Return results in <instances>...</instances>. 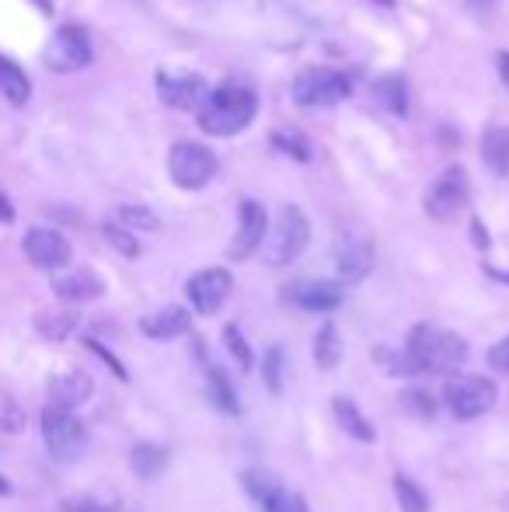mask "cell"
I'll return each mask as SVG.
<instances>
[{"instance_id":"cell-1","label":"cell","mask_w":509,"mask_h":512,"mask_svg":"<svg viewBox=\"0 0 509 512\" xmlns=\"http://www.w3.org/2000/svg\"><path fill=\"white\" fill-rule=\"evenodd\" d=\"M464 359H468V342L461 335L422 324L408 338L405 356L391 363V373H454L464 366Z\"/></svg>"},{"instance_id":"cell-2","label":"cell","mask_w":509,"mask_h":512,"mask_svg":"<svg viewBox=\"0 0 509 512\" xmlns=\"http://www.w3.org/2000/svg\"><path fill=\"white\" fill-rule=\"evenodd\" d=\"M258 98L245 84H224V88L210 91L203 112H199V126L210 136H234L255 119Z\"/></svg>"},{"instance_id":"cell-3","label":"cell","mask_w":509,"mask_h":512,"mask_svg":"<svg viewBox=\"0 0 509 512\" xmlns=\"http://www.w3.org/2000/svg\"><path fill=\"white\" fill-rule=\"evenodd\" d=\"M307 237H311V223H307L304 209L300 206H283L272 223V230L262 241V255L269 265H290L300 258V251L307 248Z\"/></svg>"},{"instance_id":"cell-4","label":"cell","mask_w":509,"mask_h":512,"mask_svg":"<svg viewBox=\"0 0 509 512\" xmlns=\"http://www.w3.org/2000/svg\"><path fill=\"white\" fill-rule=\"evenodd\" d=\"M42 439H46V450L53 460H77L88 446V425L74 415V411H63L46 405L42 408Z\"/></svg>"},{"instance_id":"cell-5","label":"cell","mask_w":509,"mask_h":512,"mask_svg":"<svg viewBox=\"0 0 509 512\" xmlns=\"http://www.w3.org/2000/svg\"><path fill=\"white\" fill-rule=\"evenodd\" d=\"M349 95H353V81L332 67H311L293 81V102L300 108H328L346 102Z\"/></svg>"},{"instance_id":"cell-6","label":"cell","mask_w":509,"mask_h":512,"mask_svg":"<svg viewBox=\"0 0 509 512\" xmlns=\"http://www.w3.org/2000/svg\"><path fill=\"white\" fill-rule=\"evenodd\" d=\"M168 171H171V182L178 185V189H203V185L213 182V175H217V154H213L210 147H203V143H175L168 154Z\"/></svg>"},{"instance_id":"cell-7","label":"cell","mask_w":509,"mask_h":512,"mask_svg":"<svg viewBox=\"0 0 509 512\" xmlns=\"http://www.w3.org/2000/svg\"><path fill=\"white\" fill-rule=\"evenodd\" d=\"M496 384L489 377H471V373H457L443 387V401L457 418H478L496 405Z\"/></svg>"},{"instance_id":"cell-8","label":"cell","mask_w":509,"mask_h":512,"mask_svg":"<svg viewBox=\"0 0 509 512\" xmlns=\"http://www.w3.org/2000/svg\"><path fill=\"white\" fill-rule=\"evenodd\" d=\"M95 56L91 49V35L84 32L81 25H63L56 28V35L49 39L46 46V67L56 70V74H74V70H84Z\"/></svg>"},{"instance_id":"cell-9","label":"cell","mask_w":509,"mask_h":512,"mask_svg":"<svg viewBox=\"0 0 509 512\" xmlns=\"http://www.w3.org/2000/svg\"><path fill=\"white\" fill-rule=\"evenodd\" d=\"M471 199V182H468V171L464 168H447L433 185L426 189V213L433 220L447 223L468 206Z\"/></svg>"},{"instance_id":"cell-10","label":"cell","mask_w":509,"mask_h":512,"mask_svg":"<svg viewBox=\"0 0 509 512\" xmlns=\"http://www.w3.org/2000/svg\"><path fill=\"white\" fill-rule=\"evenodd\" d=\"M157 95L168 108H178V112H203L206 98H210V84L206 77L192 74V70H161L157 74Z\"/></svg>"},{"instance_id":"cell-11","label":"cell","mask_w":509,"mask_h":512,"mask_svg":"<svg viewBox=\"0 0 509 512\" xmlns=\"http://www.w3.org/2000/svg\"><path fill=\"white\" fill-rule=\"evenodd\" d=\"M265 234H269V216H265L262 203L245 199V203H241V213H238V234H234L227 255H231L234 262H245V258H252L255 251L262 248Z\"/></svg>"},{"instance_id":"cell-12","label":"cell","mask_w":509,"mask_h":512,"mask_svg":"<svg viewBox=\"0 0 509 512\" xmlns=\"http://www.w3.org/2000/svg\"><path fill=\"white\" fill-rule=\"evenodd\" d=\"M231 290H234V279L227 269H203L185 286V293H189L192 307H196L199 314H217V310L227 304Z\"/></svg>"},{"instance_id":"cell-13","label":"cell","mask_w":509,"mask_h":512,"mask_svg":"<svg viewBox=\"0 0 509 512\" xmlns=\"http://www.w3.org/2000/svg\"><path fill=\"white\" fill-rule=\"evenodd\" d=\"M21 244H25L28 262L39 265V269H63V265L70 262L67 237H63L60 230H53V227H32Z\"/></svg>"},{"instance_id":"cell-14","label":"cell","mask_w":509,"mask_h":512,"mask_svg":"<svg viewBox=\"0 0 509 512\" xmlns=\"http://www.w3.org/2000/svg\"><path fill=\"white\" fill-rule=\"evenodd\" d=\"M335 269H339L342 283L367 279L370 269H374V248H370V241H363V237H342L335 244Z\"/></svg>"},{"instance_id":"cell-15","label":"cell","mask_w":509,"mask_h":512,"mask_svg":"<svg viewBox=\"0 0 509 512\" xmlns=\"http://www.w3.org/2000/svg\"><path fill=\"white\" fill-rule=\"evenodd\" d=\"M286 300L304 310H335L342 304V286L328 283V279H300L286 290Z\"/></svg>"},{"instance_id":"cell-16","label":"cell","mask_w":509,"mask_h":512,"mask_svg":"<svg viewBox=\"0 0 509 512\" xmlns=\"http://www.w3.org/2000/svg\"><path fill=\"white\" fill-rule=\"evenodd\" d=\"M91 394H95V380H91L88 373H81V370L60 373V377L49 380V405H53V408L74 411V408H81Z\"/></svg>"},{"instance_id":"cell-17","label":"cell","mask_w":509,"mask_h":512,"mask_svg":"<svg viewBox=\"0 0 509 512\" xmlns=\"http://www.w3.org/2000/svg\"><path fill=\"white\" fill-rule=\"evenodd\" d=\"M53 290H56V297L67 300V304H88V300L102 297L105 283L91 269H74V272H63V276H56Z\"/></svg>"},{"instance_id":"cell-18","label":"cell","mask_w":509,"mask_h":512,"mask_svg":"<svg viewBox=\"0 0 509 512\" xmlns=\"http://www.w3.org/2000/svg\"><path fill=\"white\" fill-rule=\"evenodd\" d=\"M192 328V314L185 307H161L150 317L140 321V331L147 338H157V342H168V338H178Z\"/></svg>"},{"instance_id":"cell-19","label":"cell","mask_w":509,"mask_h":512,"mask_svg":"<svg viewBox=\"0 0 509 512\" xmlns=\"http://www.w3.org/2000/svg\"><path fill=\"white\" fill-rule=\"evenodd\" d=\"M482 161L492 175L499 178L509 175V126H492L482 136Z\"/></svg>"},{"instance_id":"cell-20","label":"cell","mask_w":509,"mask_h":512,"mask_svg":"<svg viewBox=\"0 0 509 512\" xmlns=\"http://www.w3.org/2000/svg\"><path fill=\"white\" fill-rule=\"evenodd\" d=\"M335 418H339V425L349 432L353 439H360V443H374L377 439V432H374V425H370V418L363 415L360 408H356V401H349V398H335Z\"/></svg>"},{"instance_id":"cell-21","label":"cell","mask_w":509,"mask_h":512,"mask_svg":"<svg viewBox=\"0 0 509 512\" xmlns=\"http://www.w3.org/2000/svg\"><path fill=\"white\" fill-rule=\"evenodd\" d=\"M0 91H4V98L14 108H21L28 98H32V84H28L25 70H21L14 60H7V56H0Z\"/></svg>"},{"instance_id":"cell-22","label":"cell","mask_w":509,"mask_h":512,"mask_svg":"<svg viewBox=\"0 0 509 512\" xmlns=\"http://www.w3.org/2000/svg\"><path fill=\"white\" fill-rule=\"evenodd\" d=\"M342 359V338H339V328L332 321L321 324V331L314 335V363L318 370H335Z\"/></svg>"},{"instance_id":"cell-23","label":"cell","mask_w":509,"mask_h":512,"mask_svg":"<svg viewBox=\"0 0 509 512\" xmlns=\"http://www.w3.org/2000/svg\"><path fill=\"white\" fill-rule=\"evenodd\" d=\"M77 321H81V317H77L74 310H42V314L35 317V328H39V335L49 338V342H63V338L77 328Z\"/></svg>"},{"instance_id":"cell-24","label":"cell","mask_w":509,"mask_h":512,"mask_svg":"<svg viewBox=\"0 0 509 512\" xmlns=\"http://www.w3.org/2000/svg\"><path fill=\"white\" fill-rule=\"evenodd\" d=\"M129 467H133V474L136 478H143V481H154L157 474L168 467V453L161 450V446H136L133 453H129Z\"/></svg>"},{"instance_id":"cell-25","label":"cell","mask_w":509,"mask_h":512,"mask_svg":"<svg viewBox=\"0 0 509 512\" xmlns=\"http://www.w3.org/2000/svg\"><path fill=\"white\" fill-rule=\"evenodd\" d=\"M374 98L381 102L384 108H391V112L405 115L408 112V91H405V81L394 74L381 77V81L374 84Z\"/></svg>"},{"instance_id":"cell-26","label":"cell","mask_w":509,"mask_h":512,"mask_svg":"<svg viewBox=\"0 0 509 512\" xmlns=\"http://www.w3.org/2000/svg\"><path fill=\"white\" fill-rule=\"evenodd\" d=\"M206 387H210V398L217 401V408L238 411V394H234L231 380H227V373L220 370V366H210V370H206Z\"/></svg>"},{"instance_id":"cell-27","label":"cell","mask_w":509,"mask_h":512,"mask_svg":"<svg viewBox=\"0 0 509 512\" xmlns=\"http://www.w3.org/2000/svg\"><path fill=\"white\" fill-rule=\"evenodd\" d=\"M394 499H398V506L405 512H429L426 492H422L412 478H405V474H398V478H394Z\"/></svg>"},{"instance_id":"cell-28","label":"cell","mask_w":509,"mask_h":512,"mask_svg":"<svg viewBox=\"0 0 509 512\" xmlns=\"http://www.w3.org/2000/svg\"><path fill=\"white\" fill-rule=\"evenodd\" d=\"M25 425H28L25 408H21L11 394H0V432L18 436V432H25Z\"/></svg>"},{"instance_id":"cell-29","label":"cell","mask_w":509,"mask_h":512,"mask_svg":"<svg viewBox=\"0 0 509 512\" xmlns=\"http://www.w3.org/2000/svg\"><path fill=\"white\" fill-rule=\"evenodd\" d=\"M262 377H265V384H269L272 394L283 391V349H279V345H272V349L265 352V359H262Z\"/></svg>"},{"instance_id":"cell-30","label":"cell","mask_w":509,"mask_h":512,"mask_svg":"<svg viewBox=\"0 0 509 512\" xmlns=\"http://www.w3.org/2000/svg\"><path fill=\"white\" fill-rule=\"evenodd\" d=\"M119 223H123V230H157L161 223H157V216L150 213V209L143 206H123L119 209Z\"/></svg>"},{"instance_id":"cell-31","label":"cell","mask_w":509,"mask_h":512,"mask_svg":"<svg viewBox=\"0 0 509 512\" xmlns=\"http://www.w3.org/2000/svg\"><path fill=\"white\" fill-rule=\"evenodd\" d=\"M262 509L265 512H307V502L300 499L297 492H290V488H276V492L262 502Z\"/></svg>"},{"instance_id":"cell-32","label":"cell","mask_w":509,"mask_h":512,"mask_svg":"<svg viewBox=\"0 0 509 512\" xmlns=\"http://www.w3.org/2000/svg\"><path fill=\"white\" fill-rule=\"evenodd\" d=\"M245 488H248V495H252V499L265 502L272 492H276V488H283V485H279L269 471H245Z\"/></svg>"},{"instance_id":"cell-33","label":"cell","mask_w":509,"mask_h":512,"mask_svg":"<svg viewBox=\"0 0 509 512\" xmlns=\"http://www.w3.org/2000/svg\"><path fill=\"white\" fill-rule=\"evenodd\" d=\"M63 512H119V502L95 499V495H77V499H63Z\"/></svg>"},{"instance_id":"cell-34","label":"cell","mask_w":509,"mask_h":512,"mask_svg":"<svg viewBox=\"0 0 509 512\" xmlns=\"http://www.w3.org/2000/svg\"><path fill=\"white\" fill-rule=\"evenodd\" d=\"M224 338H227V349H231V356L238 359L241 370H252L255 359H252V349L245 345V338H241V331L234 328V324H227V328H224Z\"/></svg>"},{"instance_id":"cell-35","label":"cell","mask_w":509,"mask_h":512,"mask_svg":"<svg viewBox=\"0 0 509 512\" xmlns=\"http://www.w3.org/2000/svg\"><path fill=\"white\" fill-rule=\"evenodd\" d=\"M105 237H109L112 248L123 251L126 258H136V255H140V244L133 241V234H129V230H123V227H116V223H109V227H105Z\"/></svg>"},{"instance_id":"cell-36","label":"cell","mask_w":509,"mask_h":512,"mask_svg":"<svg viewBox=\"0 0 509 512\" xmlns=\"http://www.w3.org/2000/svg\"><path fill=\"white\" fill-rule=\"evenodd\" d=\"M276 147H279V150H286V154H293L297 161H307V157H311L307 143L300 140V136L293 133V129H290V133H286V129H279V133H276Z\"/></svg>"},{"instance_id":"cell-37","label":"cell","mask_w":509,"mask_h":512,"mask_svg":"<svg viewBox=\"0 0 509 512\" xmlns=\"http://www.w3.org/2000/svg\"><path fill=\"white\" fill-rule=\"evenodd\" d=\"M489 366H492V370H499V373H509V335L489 349Z\"/></svg>"},{"instance_id":"cell-38","label":"cell","mask_w":509,"mask_h":512,"mask_svg":"<svg viewBox=\"0 0 509 512\" xmlns=\"http://www.w3.org/2000/svg\"><path fill=\"white\" fill-rule=\"evenodd\" d=\"M405 398V405L408 408H419V415H433V401H429V394H422V391H408V394H401Z\"/></svg>"},{"instance_id":"cell-39","label":"cell","mask_w":509,"mask_h":512,"mask_svg":"<svg viewBox=\"0 0 509 512\" xmlns=\"http://www.w3.org/2000/svg\"><path fill=\"white\" fill-rule=\"evenodd\" d=\"M88 349H91V352H98V356H102V359H105V363H109V366H112V373H116V377H123V380H126V370H123V363H119V359H116V356H112V352H109V349H102V345H98V342H95V338H88Z\"/></svg>"},{"instance_id":"cell-40","label":"cell","mask_w":509,"mask_h":512,"mask_svg":"<svg viewBox=\"0 0 509 512\" xmlns=\"http://www.w3.org/2000/svg\"><path fill=\"white\" fill-rule=\"evenodd\" d=\"M14 220V206H11V199L0 192V223H11Z\"/></svg>"},{"instance_id":"cell-41","label":"cell","mask_w":509,"mask_h":512,"mask_svg":"<svg viewBox=\"0 0 509 512\" xmlns=\"http://www.w3.org/2000/svg\"><path fill=\"white\" fill-rule=\"evenodd\" d=\"M499 77H503V88L509 91V53H499Z\"/></svg>"},{"instance_id":"cell-42","label":"cell","mask_w":509,"mask_h":512,"mask_svg":"<svg viewBox=\"0 0 509 512\" xmlns=\"http://www.w3.org/2000/svg\"><path fill=\"white\" fill-rule=\"evenodd\" d=\"M492 4H496V0H468L471 11H489Z\"/></svg>"},{"instance_id":"cell-43","label":"cell","mask_w":509,"mask_h":512,"mask_svg":"<svg viewBox=\"0 0 509 512\" xmlns=\"http://www.w3.org/2000/svg\"><path fill=\"white\" fill-rule=\"evenodd\" d=\"M0 495H11V481L7 478H0Z\"/></svg>"},{"instance_id":"cell-44","label":"cell","mask_w":509,"mask_h":512,"mask_svg":"<svg viewBox=\"0 0 509 512\" xmlns=\"http://www.w3.org/2000/svg\"><path fill=\"white\" fill-rule=\"evenodd\" d=\"M377 4H387V7H391V0H377Z\"/></svg>"}]
</instances>
